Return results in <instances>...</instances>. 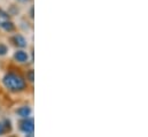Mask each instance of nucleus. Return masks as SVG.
Returning a JSON list of instances; mask_svg holds the SVG:
<instances>
[{
    "label": "nucleus",
    "instance_id": "1",
    "mask_svg": "<svg viewBox=\"0 0 148 137\" xmlns=\"http://www.w3.org/2000/svg\"><path fill=\"white\" fill-rule=\"evenodd\" d=\"M2 82H3V85L13 92L22 91L25 88V81L21 76L16 75V74H13V73L6 74Z\"/></svg>",
    "mask_w": 148,
    "mask_h": 137
},
{
    "label": "nucleus",
    "instance_id": "2",
    "mask_svg": "<svg viewBox=\"0 0 148 137\" xmlns=\"http://www.w3.org/2000/svg\"><path fill=\"white\" fill-rule=\"evenodd\" d=\"M20 129L25 133V134H31L34 133V129H35V126H34V120L32 119H25L21 126H20Z\"/></svg>",
    "mask_w": 148,
    "mask_h": 137
},
{
    "label": "nucleus",
    "instance_id": "3",
    "mask_svg": "<svg viewBox=\"0 0 148 137\" xmlns=\"http://www.w3.org/2000/svg\"><path fill=\"white\" fill-rule=\"evenodd\" d=\"M21 118H24V119H27L30 114H31V108L29 107V106H22V107H20L18 109H17V112H16Z\"/></svg>",
    "mask_w": 148,
    "mask_h": 137
},
{
    "label": "nucleus",
    "instance_id": "4",
    "mask_svg": "<svg viewBox=\"0 0 148 137\" xmlns=\"http://www.w3.org/2000/svg\"><path fill=\"white\" fill-rule=\"evenodd\" d=\"M14 58H15V60L18 61V62H25V61H28V59H29L28 54H27L24 51H17V52L14 54Z\"/></svg>",
    "mask_w": 148,
    "mask_h": 137
},
{
    "label": "nucleus",
    "instance_id": "5",
    "mask_svg": "<svg viewBox=\"0 0 148 137\" xmlns=\"http://www.w3.org/2000/svg\"><path fill=\"white\" fill-rule=\"evenodd\" d=\"M13 39H14V42H15V44L17 46H20V47H25L27 46V40H25V38L23 36L16 35V36H14Z\"/></svg>",
    "mask_w": 148,
    "mask_h": 137
},
{
    "label": "nucleus",
    "instance_id": "6",
    "mask_svg": "<svg viewBox=\"0 0 148 137\" xmlns=\"http://www.w3.org/2000/svg\"><path fill=\"white\" fill-rule=\"evenodd\" d=\"M0 26H1V27H2V29H3V30H6V31H13V30H14V24H13L12 22L5 21V22H2Z\"/></svg>",
    "mask_w": 148,
    "mask_h": 137
},
{
    "label": "nucleus",
    "instance_id": "7",
    "mask_svg": "<svg viewBox=\"0 0 148 137\" xmlns=\"http://www.w3.org/2000/svg\"><path fill=\"white\" fill-rule=\"evenodd\" d=\"M7 53V47L3 44H0V55H5Z\"/></svg>",
    "mask_w": 148,
    "mask_h": 137
},
{
    "label": "nucleus",
    "instance_id": "8",
    "mask_svg": "<svg viewBox=\"0 0 148 137\" xmlns=\"http://www.w3.org/2000/svg\"><path fill=\"white\" fill-rule=\"evenodd\" d=\"M27 77H28V80L30 81V82H34V70H30L29 73H28V75H27Z\"/></svg>",
    "mask_w": 148,
    "mask_h": 137
},
{
    "label": "nucleus",
    "instance_id": "9",
    "mask_svg": "<svg viewBox=\"0 0 148 137\" xmlns=\"http://www.w3.org/2000/svg\"><path fill=\"white\" fill-rule=\"evenodd\" d=\"M7 129H8V128H7V126H3V123H1V122H0V135H2Z\"/></svg>",
    "mask_w": 148,
    "mask_h": 137
},
{
    "label": "nucleus",
    "instance_id": "10",
    "mask_svg": "<svg viewBox=\"0 0 148 137\" xmlns=\"http://www.w3.org/2000/svg\"><path fill=\"white\" fill-rule=\"evenodd\" d=\"M0 16H1V17L7 19V17H8V14H7V13H5L3 10H1V9H0Z\"/></svg>",
    "mask_w": 148,
    "mask_h": 137
},
{
    "label": "nucleus",
    "instance_id": "11",
    "mask_svg": "<svg viewBox=\"0 0 148 137\" xmlns=\"http://www.w3.org/2000/svg\"><path fill=\"white\" fill-rule=\"evenodd\" d=\"M30 13H31V17H34V8H31V12Z\"/></svg>",
    "mask_w": 148,
    "mask_h": 137
},
{
    "label": "nucleus",
    "instance_id": "12",
    "mask_svg": "<svg viewBox=\"0 0 148 137\" xmlns=\"http://www.w3.org/2000/svg\"><path fill=\"white\" fill-rule=\"evenodd\" d=\"M27 137H34V135H32V133L31 134H27Z\"/></svg>",
    "mask_w": 148,
    "mask_h": 137
},
{
    "label": "nucleus",
    "instance_id": "13",
    "mask_svg": "<svg viewBox=\"0 0 148 137\" xmlns=\"http://www.w3.org/2000/svg\"><path fill=\"white\" fill-rule=\"evenodd\" d=\"M21 1H28V0H21Z\"/></svg>",
    "mask_w": 148,
    "mask_h": 137
}]
</instances>
